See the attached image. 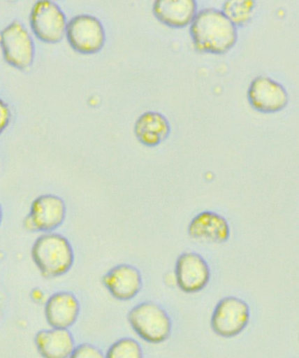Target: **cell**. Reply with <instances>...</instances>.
Segmentation results:
<instances>
[{
    "label": "cell",
    "mask_w": 299,
    "mask_h": 358,
    "mask_svg": "<svg viewBox=\"0 0 299 358\" xmlns=\"http://www.w3.org/2000/svg\"><path fill=\"white\" fill-rule=\"evenodd\" d=\"M31 257L43 277L64 276L73 266V248L66 237L57 233H44L34 241Z\"/></svg>",
    "instance_id": "obj_2"
},
{
    "label": "cell",
    "mask_w": 299,
    "mask_h": 358,
    "mask_svg": "<svg viewBox=\"0 0 299 358\" xmlns=\"http://www.w3.org/2000/svg\"><path fill=\"white\" fill-rule=\"evenodd\" d=\"M153 11L156 18L165 25L184 27L194 20L198 6L194 0H160L154 3Z\"/></svg>",
    "instance_id": "obj_15"
},
{
    "label": "cell",
    "mask_w": 299,
    "mask_h": 358,
    "mask_svg": "<svg viewBox=\"0 0 299 358\" xmlns=\"http://www.w3.org/2000/svg\"><path fill=\"white\" fill-rule=\"evenodd\" d=\"M34 344L43 358H68L75 347L70 330L53 328L36 333Z\"/></svg>",
    "instance_id": "obj_14"
},
{
    "label": "cell",
    "mask_w": 299,
    "mask_h": 358,
    "mask_svg": "<svg viewBox=\"0 0 299 358\" xmlns=\"http://www.w3.org/2000/svg\"><path fill=\"white\" fill-rule=\"evenodd\" d=\"M10 120H11V111L8 104L0 99V134L9 125Z\"/></svg>",
    "instance_id": "obj_20"
},
{
    "label": "cell",
    "mask_w": 299,
    "mask_h": 358,
    "mask_svg": "<svg viewBox=\"0 0 299 358\" xmlns=\"http://www.w3.org/2000/svg\"><path fill=\"white\" fill-rule=\"evenodd\" d=\"M27 216L32 222L34 232H54L64 222L66 205L59 196L41 195L34 199Z\"/></svg>",
    "instance_id": "obj_8"
},
{
    "label": "cell",
    "mask_w": 299,
    "mask_h": 358,
    "mask_svg": "<svg viewBox=\"0 0 299 358\" xmlns=\"http://www.w3.org/2000/svg\"><path fill=\"white\" fill-rule=\"evenodd\" d=\"M80 304L71 292H57L45 302L44 315L50 328L68 329L77 322Z\"/></svg>",
    "instance_id": "obj_12"
},
{
    "label": "cell",
    "mask_w": 299,
    "mask_h": 358,
    "mask_svg": "<svg viewBox=\"0 0 299 358\" xmlns=\"http://www.w3.org/2000/svg\"><path fill=\"white\" fill-rule=\"evenodd\" d=\"M105 358H143L142 347L135 339L125 337L109 347Z\"/></svg>",
    "instance_id": "obj_18"
},
{
    "label": "cell",
    "mask_w": 299,
    "mask_h": 358,
    "mask_svg": "<svg viewBox=\"0 0 299 358\" xmlns=\"http://www.w3.org/2000/svg\"><path fill=\"white\" fill-rule=\"evenodd\" d=\"M191 34L195 47L201 52L223 54L231 50L237 41V29L224 13L206 8L192 20Z\"/></svg>",
    "instance_id": "obj_1"
},
{
    "label": "cell",
    "mask_w": 299,
    "mask_h": 358,
    "mask_svg": "<svg viewBox=\"0 0 299 358\" xmlns=\"http://www.w3.org/2000/svg\"><path fill=\"white\" fill-rule=\"evenodd\" d=\"M250 309L242 299L236 297L222 299L213 310L211 327L213 332L224 338L239 336L249 324Z\"/></svg>",
    "instance_id": "obj_6"
},
{
    "label": "cell",
    "mask_w": 299,
    "mask_h": 358,
    "mask_svg": "<svg viewBox=\"0 0 299 358\" xmlns=\"http://www.w3.org/2000/svg\"><path fill=\"white\" fill-rule=\"evenodd\" d=\"M254 6V1H226L222 12L235 27L244 26L250 20Z\"/></svg>",
    "instance_id": "obj_17"
},
{
    "label": "cell",
    "mask_w": 299,
    "mask_h": 358,
    "mask_svg": "<svg viewBox=\"0 0 299 358\" xmlns=\"http://www.w3.org/2000/svg\"><path fill=\"white\" fill-rule=\"evenodd\" d=\"M68 358H105L99 348L90 343H82L75 346L73 352Z\"/></svg>",
    "instance_id": "obj_19"
},
{
    "label": "cell",
    "mask_w": 299,
    "mask_h": 358,
    "mask_svg": "<svg viewBox=\"0 0 299 358\" xmlns=\"http://www.w3.org/2000/svg\"><path fill=\"white\" fill-rule=\"evenodd\" d=\"M247 95L253 108L262 113L281 111L289 102L288 92L284 86L267 77L254 78Z\"/></svg>",
    "instance_id": "obj_10"
},
{
    "label": "cell",
    "mask_w": 299,
    "mask_h": 358,
    "mask_svg": "<svg viewBox=\"0 0 299 358\" xmlns=\"http://www.w3.org/2000/svg\"><path fill=\"white\" fill-rule=\"evenodd\" d=\"M189 236L203 242L223 243L230 237V226L217 213L205 211L196 215L188 227Z\"/></svg>",
    "instance_id": "obj_13"
},
{
    "label": "cell",
    "mask_w": 299,
    "mask_h": 358,
    "mask_svg": "<svg viewBox=\"0 0 299 358\" xmlns=\"http://www.w3.org/2000/svg\"><path fill=\"white\" fill-rule=\"evenodd\" d=\"M30 24L37 38L48 43H59L66 34L65 13L59 6L49 0H41L34 5Z\"/></svg>",
    "instance_id": "obj_5"
},
{
    "label": "cell",
    "mask_w": 299,
    "mask_h": 358,
    "mask_svg": "<svg viewBox=\"0 0 299 358\" xmlns=\"http://www.w3.org/2000/svg\"><path fill=\"white\" fill-rule=\"evenodd\" d=\"M2 218H3V212H2V206L0 205V224L2 222Z\"/></svg>",
    "instance_id": "obj_22"
},
{
    "label": "cell",
    "mask_w": 299,
    "mask_h": 358,
    "mask_svg": "<svg viewBox=\"0 0 299 358\" xmlns=\"http://www.w3.org/2000/svg\"><path fill=\"white\" fill-rule=\"evenodd\" d=\"M178 287L187 294H196L208 285L211 271L200 255L185 252L177 258L175 268Z\"/></svg>",
    "instance_id": "obj_9"
},
{
    "label": "cell",
    "mask_w": 299,
    "mask_h": 358,
    "mask_svg": "<svg viewBox=\"0 0 299 358\" xmlns=\"http://www.w3.org/2000/svg\"><path fill=\"white\" fill-rule=\"evenodd\" d=\"M103 285L113 298L130 301L139 294L143 278L138 268L130 264H119L108 271L102 278Z\"/></svg>",
    "instance_id": "obj_11"
},
{
    "label": "cell",
    "mask_w": 299,
    "mask_h": 358,
    "mask_svg": "<svg viewBox=\"0 0 299 358\" xmlns=\"http://www.w3.org/2000/svg\"><path fill=\"white\" fill-rule=\"evenodd\" d=\"M137 139L149 147L159 145L170 136V125L166 117L157 112H146L137 120L135 127Z\"/></svg>",
    "instance_id": "obj_16"
},
{
    "label": "cell",
    "mask_w": 299,
    "mask_h": 358,
    "mask_svg": "<svg viewBox=\"0 0 299 358\" xmlns=\"http://www.w3.org/2000/svg\"><path fill=\"white\" fill-rule=\"evenodd\" d=\"M66 36L72 49L82 54H94L104 47L105 32L101 20L89 15L72 18L67 24Z\"/></svg>",
    "instance_id": "obj_7"
},
{
    "label": "cell",
    "mask_w": 299,
    "mask_h": 358,
    "mask_svg": "<svg viewBox=\"0 0 299 358\" xmlns=\"http://www.w3.org/2000/svg\"><path fill=\"white\" fill-rule=\"evenodd\" d=\"M31 298H32L34 302H43L44 299L43 292L40 290L39 288L34 289L32 294H31Z\"/></svg>",
    "instance_id": "obj_21"
},
{
    "label": "cell",
    "mask_w": 299,
    "mask_h": 358,
    "mask_svg": "<svg viewBox=\"0 0 299 358\" xmlns=\"http://www.w3.org/2000/svg\"><path fill=\"white\" fill-rule=\"evenodd\" d=\"M127 318L133 331L147 343H163L173 331L170 316L154 302H143L133 306Z\"/></svg>",
    "instance_id": "obj_3"
},
{
    "label": "cell",
    "mask_w": 299,
    "mask_h": 358,
    "mask_svg": "<svg viewBox=\"0 0 299 358\" xmlns=\"http://www.w3.org/2000/svg\"><path fill=\"white\" fill-rule=\"evenodd\" d=\"M3 56L6 63L19 70H25L34 59V41L22 23L15 20L0 34Z\"/></svg>",
    "instance_id": "obj_4"
}]
</instances>
